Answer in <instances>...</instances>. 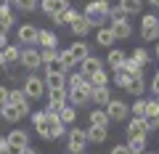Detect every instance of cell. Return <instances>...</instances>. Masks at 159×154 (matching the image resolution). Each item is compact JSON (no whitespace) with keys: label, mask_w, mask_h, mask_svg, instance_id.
Here are the masks:
<instances>
[{"label":"cell","mask_w":159,"mask_h":154,"mask_svg":"<svg viewBox=\"0 0 159 154\" xmlns=\"http://www.w3.org/2000/svg\"><path fill=\"white\" fill-rule=\"evenodd\" d=\"M11 27H13V13H11V8H8V3H3V6H0V29L8 32Z\"/></svg>","instance_id":"44dd1931"},{"label":"cell","mask_w":159,"mask_h":154,"mask_svg":"<svg viewBox=\"0 0 159 154\" xmlns=\"http://www.w3.org/2000/svg\"><path fill=\"white\" fill-rule=\"evenodd\" d=\"M130 77H133V74L127 72L125 67H117V69H114V82H117L119 88H125L127 82H130Z\"/></svg>","instance_id":"4dcf8cb0"},{"label":"cell","mask_w":159,"mask_h":154,"mask_svg":"<svg viewBox=\"0 0 159 154\" xmlns=\"http://www.w3.org/2000/svg\"><path fill=\"white\" fill-rule=\"evenodd\" d=\"M157 101H159V93H157Z\"/></svg>","instance_id":"680465c9"},{"label":"cell","mask_w":159,"mask_h":154,"mask_svg":"<svg viewBox=\"0 0 159 154\" xmlns=\"http://www.w3.org/2000/svg\"><path fill=\"white\" fill-rule=\"evenodd\" d=\"M130 112L135 114V117H143V114H146V101H143V98H138V101L130 106Z\"/></svg>","instance_id":"60d3db41"},{"label":"cell","mask_w":159,"mask_h":154,"mask_svg":"<svg viewBox=\"0 0 159 154\" xmlns=\"http://www.w3.org/2000/svg\"><path fill=\"white\" fill-rule=\"evenodd\" d=\"M34 128H37V133L45 138V141H56L64 133V122L58 120V114H51V112H45V117H43Z\"/></svg>","instance_id":"6da1fadb"},{"label":"cell","mask_w":159,"mask_h":154,"mask_svg":"<svg viewBox=\"0 0 159 154\" xmlns=\"http://www.w3.org/2000/svg\"><path fill=\"white\" fill-rule=\"evenodd\" d=\"M8 104L19 106L24 114H29V96L24 91H8Z\"/></svg>","instance_id":"8fae6325"},{"label":"cell","mask_w":159,"mask_h":154,"mask_svg":"<svg viewBox=\"0 0 159 154\" xmlns=\"http://www.w3.org/2000/svg\"><path fill=\"white\" fill-rule=\"evenodd\" d=\"M141 35H143V40H159V19L146 13L141 19Z\"/></svg>","instance_id":"8992f818"},{"label":"cell","mask_w":159,"mask_h":154,"mask_svg":"<svg viewBox=\"0 0 159 154\" xmlns=\"http://www.w3.org/2000/svg\"><path fill=\"white\" fill-rule=\"evenodd\" d=\"M146 122H143V117H135V120H130V125H127V136H146Z\"/></svg>","instance_id":"83f0119b"},{"label":"cell","mask_w":159,"mask_h":154,"mask_svg":"<svg viewBox=\"0 0 159 154\" xmlns=\"http://www.w3.org/2000/svg\"><path fill=\"white\" fill-rule=\"evenodd\" d=\"M56 45H51V48H43V51H40V58H43V61H48V58H53L56 56Z\"/></svg>","instance_id":"f6af8a7d"},{"label":"cell","mask_w":159,"mask_h":154,"mask_svg":"<svg viewBox=\"0 0 159 154\" xmlns=\"http://www.w3.org/2000/svg\"><path fill=\"white\" fill-rule=\"evenodd\" d=\"M109 11H111V3L109 0H93L85 6V13L82 16L90 21V27H103V21L109 19Z\"/></svg>","instance_id":"7a4b0ae2"},{"label":"cell","mask_w":159,"mask_h":154,"mask_svg":"<svg viewBox=\"0 0 159 154\" xmlns=\"http://www.w3.org/2000/svg\"><path fill=\"white\" fill-rule=\"evenodd\" d=\"M119 6L125 8L127 13H138V11H141V6H143V3H141V0H119Z\"/></svg>","instance_id":"8d00e7d4"},{"label":"cell","mask_w":159,"mask_h":154,"mask_svg":"<svg viewBox=\"0 0 159 154\" xmlns=\"http://www.w3.org/2000/svg\"><path fill=\"white\" fill-rule=\"evenodd\" d=\"M66 104V91L64 88H48V109L45 112L58 114V109Z\"/></svg>","instance_id":"52a82bcc"},{"label":"cell","mask_w":159,"mask_h":154,"mask_svg":"<svg viewBox=\"0 0 159 154\" xmlns=\"http://www.w3.org/2000/svg\"><path fill=\"white\" fill-rule=\"evenodd\" d=\"M6 67V56H3V48H0V69Z\"/></svg>","instance_id":"db71d44e"},{"label":"cell","mask_w":159,"mask_h":154,"mask_svg":"<svg viewBox=\"0 0 159 154\" xmlns=\"http://www.w3.org/2000/svg\"><path fill=\"white\" fill-rule=\"evenodd\" d=\"M88 51H90V48H88V43H85V40H77V43H72V45H69V53H72L74 64H80L82 58H88V56H90Z\"/></svg>","instance_id":"4fadbf2b"},{"label":"cell","mask_w":159,"mask_h":154,"mask_svg":"<svg viewBox=\"0 0 159 154\" xmlns=\"http://www.w3.org/2000/svg\"><path fill=\"white\" fill-rule=\"evenodd\" d=\"M6 138H8V154H21V152H24V146L29 143V136H27V130H21V128L11 130Z\"/></svg>","instance_id":"277c9868"},{"label":"cell","mask_w":159,"mask_h":154,"mask_svg":"<svg viewBox=\"0 0 159 154\" xmlns=\"http://www.w3.org/2000/svg\"><path fill=\"white\" fill-rule=\"evenodd\" d=\"M111 154H130V149H127V146H114Z\"/></svg>","instance_id":"681fc988"},{"label":"cell","mask_w":159,"mask_h":154,"mask_svg":"<svg viewBox=\"0 0 159 154\" xmlns=\"http://www.w3.org/2000/svg\"><path fill=\"white\" fill-rule=\"evenodd\" d=\"M6 45H8V32L0 29V48H6Z\"/></svg>","instance_id":"f907efd6"},{"label":"cell","mask_w":159,"mask_h":154,"mask_svg":"<svg viewBox=\"0 0 159 154\" xmlns=\"http://www.w3.org/2000/svg\"><path fill=\"white\" fill-rule=\"evenodd\" d=\"M43 64H45L48 72H66V69H64V61H61V56H58V53H56L53 58H48V61H43Z\"/></svg>","instance_id":"836d02e7"},{"label":"cell","mask_w":159,"mask_h":154,"mask_svg":"<svg viewBox=\"0 0 159 154\" xmlns=\"http://www.w3.org/2000/svg\"><path fill=\"white\" fill-rule=\"evenodd\" d=\"M0 154H8V138H0Z\"/></svg>","instance_id":"816d5d0a"},{"label":"cell","mask_w":159,"mask_h":154,"mask_svg":"<svg viewBox=\"0 0 159 154\" xmlns=\"http://www.w3.org/2000/svg\"><path fill=\"white\" fill-rule=\"evenodd\" d=\"M109 19H111V24H114V21H125V19H127V11H125L122 6H114L111 11H109Z\"/></svg>","instance_id":"d590c367"},{"label":"cell","mask_w":159,"mask_h":154,"mask_svg":"<svg viewBox=\"0 0 159 154\" xmlns=\"http://www.w3.org/2000/svg\"><path fill=\"white\" fill-rule=\"evenodd\" d=\"M85 133H88V141H90V143H103V141H106V136H109V128L90 125V130H85Z\"/></svg>","instance_id":"9a60e30c"},{"label":"cell","mask_w":159,"mask_h":154,"mask_svg":"<svg viewBox=\"0 0 159 154\" xmlns=\"http://www.w3.org/2000/svg\"><path fill=\"white\" fill-rule=\"evenodd\" d=\"M58 56H61V61H64V69H72L74 67V58H72V53H69V48H66V51H61Z\"/></svg>","instance_id":"7bdbcfd3"},{"label":"cell","mask_w":159,"mask_h":154,"mask_svg":"<svg viewBox=\"0 0 159 154\" xmlns=\"http://www.w3.org/2000/svg\"><path fill=\"white\" fill-rule=\"evenodd\" d=\"M148 3H151V6H159V0H148Z\"/></svg>","instance_id":"11a10c76"},{"label":"cell","mask_w":159,"mask_h":154,"mask_svg":"<svg viewBox=\"0 0 159 154\" xmlns=\"http://www.w3.org/2000/svg\"><path fill=\"white\" fill-rule=\"evenodd\" d=\"M37 32H40V29L34 27V24H19V43H24V45H34V43H37Z\"/></svg>","instance_id":"ba28073f"},{"label":"cell","mask_w":159,"mask_h":154,"mask_svg":"<svg viewBox=\"0 0 159 154\" xmlns=\"http://www.w3.org/2000/svg\"><path fill=\"white\" fill-rule=\"evenodd\" d=\"M90 98H93V85L88 80L82 82V85H74V88L66 91V101L72 104V106H85Z\"/></svg>","instance_id":"3957f363"},{"label":"cell","mask_w":159,"mask_h":154,"mask_svg":"<svg viewBox=\"0 0 159 154\" xmlns=\"http://www.w3.org/2000/svg\"><path fill=\"white\" fill-rule=\"evenodd\" d=\"M43 91H45V82L40 80V77H27V82H24V93H27L29 98H40Z\"/></svg>","instance_id":"9c48e42d"},{"label":"cell","mask_w":159,"mask_h":154,"mask_svg":"<svg viewBox=\"0 0 159 154\" xmlns=\"http://www.w3.org/2000/svg\"><path fill=\"white\" fill-rule=\"evenodd\" d=\"M157 56H159V43H157Z\"/></svg>","instance_id":"9f6ffc18"},{"label":"cell","mask_w":159,"mask_h":154,"mask_svg":"<svg viewBox=\"0 0 159 154\" xmlns=\"http://www.w3.org/2000/svg\"><path fill=\"white\" fill-rule=\"evenodd\" d=\"M111 29H114V37H117V40H127V37L133 35V29H130V24H127V19H125V21H114Z\"/></svg>","instance_id":"7402d4cb"},{"label":"cell","mask_w":159,"mask_h":154,"mask_svg":"<svg viewBox=\"0 0 159 154\" xmlns=\"http://www.w3.org/2000/svg\"><path fill=\"white\" fill-rule=\"evenodd\" d=\"M125 91H127V93H133V96H141V93L146 91V82H143V77H141V74H133L130 82L125 85Z\"/></svg>","instance_id":"ac0fdd59"},{"label":"cell","mask_w":159,"mask_h":154,"mask_svg":"<svg viewBox=\"0 0 159 154\" xmlns=\"http://www.w3.org/2000/svg\"><path fill=\"white\" fill-rule=\"evenodd\" d=\"M122 67H125L130 74H141V69H146V67H141V64H138L133 56H130V58H125V64H122Z\"/></svg>","instance_id":"74e56055"},{"label":"cell","mask_w":159,"mask_h":154,"mask_svg":"<svg viewBox=\"0 0 159 154\" xmlns=\"http://www.w3.org/2000/svg\"><path fill=\"white\" fill-rule=\"evenodd\" d=\"M125 53H122V51H117V48H114V51L111 53H109V67H111V69H117V67H122V64H125Z\"/></svg>","instance_id":"e575fe53"},{"label":"cell","mask_w":159,"mask_h":154,"mask_svg":"<svg viewBox=\"0 0 159 154\" xmlns=\"http://www.w3.org/2000/svg\"><path fill=\"white\" fill-rule=\"evenodd\" d=\"M80 67H82V74H85V77H90L93 72H98V69H101V61H98V58H93V56H88V58H82V61H80Z\"/></svg>","instance_id":"4316f807"},{"label":"cell","mask_w":159,"mask_h":154,"mask_svg":"<svg viewBox=\"0 0 159 154\" xmlns=\"http://www.w3.org/2000/svg\"><path fill=\"white\" fill-rule=\"evenodd\" d=\"M90 101H96L98 106H106V104L111 101V96H109V88H106V85L93 88V98H90Z\"/></svg>","instance_id":"cb8c5ba5"},{"label":"cell","mask_w":159,"mask_h":154,"mask_svg":"<svg viewBox=\"0 0 159 154\" xmlns=\"http://www.w3.org/2000/svg\"><path fill=\"white\" fill-rule=\"evenodd\" d=\"M19 6V11H24V13H29V11H34L37 8V0H13Z\"/></svg>","instance_id":"ab89813d"},{"label":"cell","mask_w":159,"mask_h":154,"mask_svg":"<svg viewBox=\"0 0 159 154\" xmlns=\"http://www.w3.org/2000/svg\"><path fill=\"white\" fill-rule=\"evenodd\" d=\"M19 61L24 64V69H37L43 58H40V51H34V48H24V51H21V58H19Z\"/></svg>","instance_id":"30bf717a"},{"label":"cell","mask_w":159,"mask_h":154,"mask_svg":"<svg viewBox=\"0 0 159 154\" xmlns=\"http://www.w3.org/2000/svg\"><path fill=\"white\" fill-rule=\"evenodd\" d=\"M148 114H159V101H146V114L143 117H148Z\"/></svg>","instance_id":"bcb514c9"},{"label":"cell","mask_w":159,"mask_h":154,"mask_svg":"<svg viewBox=\"0 0 159 154\" xmlns=\"http://www.w3.org/2000/svg\"><path fill=\"white\" fill-rule=\"evenodd\" d=\"M66 72H48L45 77V85L48 88H66V77H64Z\"/></svg>","instance_id":"d4e9b609"},{"label":"cell","mask_w":159,"mask_h":154,"mask_svg":"<svg viewBox=\"0 0 159 154\" xmlns=\"http://www.w3.org/2000/svg\"><path fill=\"white\" fill-rule=\"evenodd\" d=\"M37 45H40V48L58 45V37H56V32H51V29H40V32H37Z\"/></svg>","instance_id":"e0dca14e"},{"label":"cell","mask_w":159,"mask_h":154,"mask_svg":"<svg viewBox=\"0 0 159 154\" xmlns=\"http://www.w3.org/2000/svg\"><path fill=\"white\" fill-rule=\"evenodd\" d=\"M88 77L82 72H77V74H72V77H69V88H74V85H82V82H85Z\"/></svg>","instance_id":"ee69618b"},{"label":"cell","mask_w":159,"mask_h":154,"mask_svg":"<svg viewBox=\"0 0 159 154\" xmlns=\"http://www.w3.org/2000/svg\"><path fill=\"white\" fill-rule=\"evenodd\" d=\"M8 101V88H3L0 85V109H3V104Z\"/></svg>","instance_id":"7dc6e473"},{"label":"cell","mask_w":159,"mask_h":154,"mask_svg":"<svg viewBox=\"0 0 159 154\" xmlns=\"http://www.w3.org/2000/svg\"><path fill=\"white\" fill-rule=\"evenodd\" d=\"M3 3H8V0H0V6H3Z\"/></svg>","instance_id":"6f0895ef"},{"label":"cell","mask_w":159,"mask_h":154,"mask_svg":"<svg viewBox=\"0 0 159 154\" xmlns=\"http://www.w3.org/2000/svg\"><path fill=\"white\" fill-rule=\"evenodd\" d=\"M114 29L111 27H101L98 29V45H103V48H109V45H114Z\"/></svg>","instance_id":"484cf974"},{"label":"cell","mask_w":159,"mask_h":154,"mask_svg":"<svg viewBox=\"0 0 159 154\" xmlns=\"http://www.w3.org/2000/svg\"><path fill=\"white\" fill-rule=\"evenodd\" d=\"M109 122H111V117H109V112L103 106H98L96 112H90V125H103L109 128Z\"/></svg>","instance_id":"d6986e66"},{"label":"cell","mask_w":159,"mask_h":154,"mask_svg":"<svg viewBox=\"0 0 159 154\" xmlns=\"http://www.w3.org/2000/svg\"><path fill=\"white\" fill-rule=\"evenodd\" d=\"M66 146H69V152H74V154H85V149H88V133L80 130V128H72V130H69Z\"/></svg>","instance_id":"5b68a950"},{"label":"cell","mask_w":159,"mask_h":154,"mask_svg":"<svg viewBox=\"0 0 159 154\" xmlns=\"http://www.w3.org/2000/svg\"><path fill=\"white\" fill-rule=\"evenodd\" d=\"M151 88H154V93H159V69H157V74H154V82H151Z\"/></svg>","instance_id":"f5cc1de1"},{"label":"cell","mask_w":159,"mask_h":154,"mask_svg":"<svg viewBox=\"0 0 159 154\" xmlns=\"http://www.w3.org/2000/svg\"><path fill=\"white\" fill-rule=\"evenodd\" d=\"M143 122H146V130L148 133L159 130V114H148V117H143Z\"/></svg>","instance_id":"f35d334b"},{"label":"cell","mask_w":159,"mask_h":154,"mask_svg":"<svg viewBox=\"0 0 159 154\" xmlns=\"http://www.w3.org/2000/svg\"><path fill=\"white\" fill-rule=\"evenodd\" d=\"M88 82H90L93 88H98V85H109V77H106V72H103V69H98V72H93L90 77H88Z\"/></svg>","instance_id":"d6a6232c"},{"label":"cell","mask_w":159,"mask_h":154,"mask_svg":"<svg viewBox=\"0 0 159 154\" xmlns=\"http://www.w3.org/2000/svg\"><path fill=\"white\" fill-rule=\"evenodd\" d=\"M103 109L109 112V117H111L114 122H122V120H125V114L130 112V109H127V106H125L122 101H109V104H106Z\"/></svg>","instance_id":"7c38bea8"},{"label":"cell","mask_w":159,"mask_h":154,"mask_svg":"<svg viewBox=\"0 0 159 154\" xmlns=\"http://www.w3.org/2000/svg\"><path fill=\"white\" fill-rule=\"evenodd\" d=\"M133 58H135L141 67H146V64H148V53L143 51V48H135V51H133Z\"/></svg>","instance_id":"b9f144b4"},{"label":"cell","mask_w":159,"mask_h":154,"mask_svg":"<svg viewBox=\"0 0 159 154\" xmlns=\"http://www.w3.org/2000/svg\"><path fill=\"white\" fill-rule=\"evenodd\" d=\"M69 27H72V32L77 35V37H85V35H88V29H90V21H88L85 16H77L72 24H69Z\"/></svg>","instance_id":"603a6c76"},{"label":"cell","mask_w":159,"mask_h":154,"mask_svg":"<svg viewBox=\"0 0 159 154\" xmlns=\"http://www.w3.org/2000/svg\"><path fill=\"white\" fill-rule=\"evenodd\" d=\"M43 117H45V112H32V125H37Z\"/></svg>","instance_id":"c3c4849f"},{"label":"cell","mask_w":159,"mask_h":154,"mask_svg":"<svg viewBox=\"0 0 159 154\" xmlns=\"http://www.w3.org/2000/svg\"><path fill=\"white\" fill-rule=\"evenodd\" d=\"M3 56H6V64H16L21 58V51H19V45H6L3 48Z\"/></svg>","instance_id":"1f68e13d"},{"label":"cell","mask_w":159,"mask_h":154,"mask_svg":"<svg viewBox=\"0 0 159 154\" xmlns=\"http://www.w3.org/2000/svg\"><path fill=\"white\" fill-rule=\"evenodd\" d=\"M66 6H69V0H43V11H45L48 16H53V13L64 11Z\"/></svg>","instance_id":"ffe728a7"},{"label":"cell","mask_w":159,"mask_h":154,"mask_svg":"<svg viewBox=\"0 0 159 154\" xmlns=\"http://www.w3.org/2000/svg\"><path fill=\"white\" fill-rule=\"evenodd\" d=\"M74 117H77V112H74V106H72V104H64V106L58 109V120H61L64 125H72V122H74Z\"/></svg>","instance_id":"f1b7e54d"},{"label":"cell","mask_w":159,"mask_h":154,"mask_svg":"<svg viewBox=\"0 0 159 154\" xmlns=\"http://www.w3.org/2000/svg\"><path fill=\"white\" fill-rule=\"evenodd\" d=\"M127 149H130L133 154L146 152V136H130V143H127Z\"/></svg>","instance_id":"f546056e"},{"label":"cell","mask_w":159,"mask_h":154,"mask_svg":"<svg viewBox=\"0 0 159 154\" xmlns=\"http://www.w3.org/2000/svg\"><path fill=\"white\" fill-rule=\"evenodd\" d=\"M80 16V13L77 11H74V8L72 6H66V8H64V11H58V13H53V24H72L74 21V19H77Z\"/></svg>","instance_id":"5bb4252c"},{"label":"cell","mask_w":159,"mask_h":154,"mask_svg":"<svg viewBox=\"0 0 159 154\" xmlns=\"http://www.w3.org/2000/svg\"><path fill=\"white\" fill-rule=\"evenodd\" d=\"M0 112H3V120H6V122H19V120H21V117H24V112H21V109H19V106H13V104H3V109H0Z\"/></svg>","instance_id":"2e32d148"}]
</instances>
